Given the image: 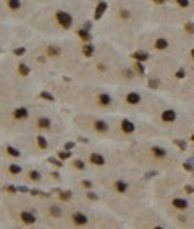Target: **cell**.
I'll list each match as a JSON object with an SVG mask.
<instances>
[{
    "label": "cell",
    "mask_w": 194,
    "mask_h": 229,
    "mask_svg": "<svg viewBox=\"0 0 194 229\" xmlns=\"http://www.w3.org/2000/svg\"><path fill=\"white\" fill-rule=\"evenodd\" d=\"M57 20H58V23H60V24H62L65 29L71 28V24H73L71 15H68L66 11H58V13H57Z\"/></svg>",
    "instance_id": "6da1fadb"
},
{
    "label": "cell",
    "mask_w": 194,
    "mask_h": 229,
    "mask_svg": "<svg viewBox=\"0 0 194 229\" xmlns=\"http://www.w3.org/2000/svg\"><path fill=\"white\" fill-rule=\"evenodd\" d=\"M173 207L178 210H186L189 207V202L184 200V198H173Z\"/></svg>",
    "instance_id": "7a4b0ae2"
},
{
    "label": "cell",
    "mask_w": 194,
    "mask_h": 229,
    "mask_svg": "<svg viewBox=\"0 0 194 229\" xmlns=\"http://www.w3.org/2000/svg\"><path fill=\"white\" fill-rule=\"evenodd\" d=\"M162 119H163V121H167V123H172V121L176 119V113H175L173 110H165L162 113Z\"/></svg>",
    "instance_id": "3957f363"
},
{
    "label": "cell",
    "mask_w": 194,
    "mask_h": 229,
    "mask_svg": "<svg viewBox=\"0 0 194 229\" xmlns=\"http://www.w3.org/2000/svg\"><path fill=\"white\" fill-rule=\"evenodd\" d=\"M107 10V3L105 2H101V3H97V8H96V13H94V18L99 20V18L104 15V11Z\"/></svg>",
    "instance_id": "277c9868"
},
{
    "label": "cell",
    "mask_w": 194,
    "mask_h": 229,
    "mask_svg": "<svg viewBox=\"0 0 194 229\" xmlns=\"http://www.w3.org/2000/svg\"><path fill=\"white\" fill-rule=\"evenodd\" d=\"M21 219H23L26 224H32V223L36 221V216L32 215V213H29V212H23L21 213Z\"/></svg>",
    "instance_id": "5b68a950"
},
{
    "label": "cell",
    "mask_w": 194,
    "mask_h": 229,
    "mask_svg": "<svg viewBox=\"0 0 194 229\" xmlns=\"http://www.w3.org/2000/svg\"><path fill=\"white\" fill-rule=\"evenodd\" d=\"M126 100H128V103L136 105L141 102V97H139V94H136V92H129V94L126 95Z\"/></svg>",
    "instance_id": "8992f818"
},
{
    "label": "cell",
    "mask_w": 194,
    "mask_h": 229,
    "mask_svg": "<svg viewBox=\"0 0 194 229\" xmlns=\"http://www.w3.org/2000/svg\"><path fill=\"white\" fill-rule=\"evenodd\" d=\"M150 152H152V155L157 156V158H163V156L167 155V152H165V149H163V147H152V149H150Z\"/></svg>",
    "instance_id": "52a82bcc"
},
{
    "label": "cell",
    "mask_w": 194,
    "mask_h": 229,
    "mask_svg": "<svg viewBox=\"0 0 194 229\" xmlns=\"http://www.w3.org/2000/svg\"><path fill=\"white\" fill-rule=\"evenodd\" d=\"M121 129L125 132H133L134 131V124H133L129 119H123V121H121Z\"/></svg>",
    "instance_id": "ba28073f"
},
{
    "label": "cell",
    "mask_w": 194,
    "mask_h": 229,
    "mask_svg": "<svg viewBox=\"0 0 194 229\" xmlns=\"http://www.w3.org/2000/svg\"><path fill=\"white\" fill-rule=\"evenodd\" d=\"M91 161H92L94 165H99V166H102V165L105 163L104 156L99 155V153H92V155H91Z\"/></svg>",
    "instance_id": "9c48e42d"
},
{
    "label": "cell",
    "mask_w": 194,
    "mask_h": 229,
    "mask_svg": "<svg viewBox=\"0 0 194 229\" xmlns=\"http://www.w3.org/2000/svg\"><path fill=\"white\" fill-rule=\"evenodd\" d=\"M73 219H75L76 224H86L87 223V218L83 215V213H75V215H73Z\"/></svg>",
    "instance_id": "30bf717a"
},
{
    "label": "cell",
    "mask_w": 194,
    "mask_h": 229,
    "mask_svg": "<svg viewBox=\"0 0 194 229\" xmlns=\"http://www.w3.org/2000/svg\"><path fill=\"white\" fill-rule=\"evenodd\" d=\"M26 116H28V110H26V108H18V110H15V118L23 119V118H26Z\"/></svg>",
    "instance_id": "8fae6325"
},
{
    "label": "cell",
    "mask_w": 194,
    "mask_h": 229,
    "mask_svg": "<svg viewBox=\"0 0 194 229\" xmlns=\"http://www.w3.org/2000/svg\"><path fill=\"white\" fill-rule=\"evenodd\" d=\"M94 128H96L97 131H101V132H105L108 129V126H107V123H105V121H96V123H94Z\"/></svg>",
    "instance_id": "7c38bea8"
},
{
    "label": "cell",
    "mask_w": 194,
    "mask_h": 229,
    "mask_svg": "<svg viewBox=\"0 0 194 229\" xmlns=\"http://www.w3.org/2000/svg\"><path fill=\"white\" fill-rule=\"evenodd\" d=\"M133 58H136L138 61H146V60L149 58V55L146 52H134L133 53Z\"/></svg>",
    "instance_id": "4fadbf2b"
},
{
    "label": "cell",
    "mask_w": 194,
    "mask_h": 229,
    "mask_svg": "<svg viewBox=\"0 0 194 229\" xmlns=\"http://www.w3.org/2000/svg\"><path fill=\"white\" fill-rule=\"evenodd\" d=\"M99 102H101V105H110L112 98H110V95H107V94H101L99 95Z\"/></svg>",
    "instance_id": "5bb4252c"
},
{
    "label": "cell",
    "mask_w": 194,
    "mask_h": 229,
    "mask_svg": "<svg viewBox=\"0 0 194 229\" xmlns=\"http://www.w3.org/2000/svg\"><path fill=\"white\" fill-rule=\"evenodd\" d=\"M167 45H168V42H167L165 39H157V42H155V49L163 50V49H167Z\"/></svg>",
    "instance_id": "9a60e30c"
},
{
    "label": "cell",
    "mask_w": 194,
    "mask_h": 229,
    "mask_svg": "<svg viewBox=\"0 0 194 229\" xmlns=\"http://www.w3.org/2000/svg\"><path fill=\"white\" fill-rule=\"evenodd\" d=\"M83 53L86 57H91L94 53V45H91V44H87V45H84L83 47Z\"/></svg>",
    "instance_id": "2e32d148"
},
{
    "label": "cell",
    "mask_w": 194,
    "mask_h": 229,
    "mask_svg": "<svg viewBox=\"0 0 194 229\" xmlns=\"http://www.w3.org/2000/svg\"><path fill=\"white\" fill-rule=\"evenodd\" d=\"M78 36H79L83 40H91V34H89V31H86V29H79V31H78Z\"/></svg>",
    "instance_id": "e0dca14e"
},
{
    "label": "cell",
    "mask_w": 194,
    "mask_h": 229,
    "mask_svg": "<svg viewBox=\"0 0 194 229\" xmlns=\"http://www.w3.org/2000/svg\"><path fill=\"white\" fill-rule=\"evenodd\" d=\"M18 71H20V74H23V76H28V74L31 73V70H29V68H28L26 65H23V63H21V65L18 66Z\"/></svg>",
    "instance_id": "ac0fdd59"
},
{
    "label": "cell",
    "mask_w": 194,
    "mask_h": 229,
    "mask_svg": "<svg viewBox=\"0 0 194 229\" xmlns=\"http://www.w3.org/2000/svg\"><path fill=\"white\" fill-rule=\"evenodd\" d=\"M115 189H117L118 192H125L126 191V182H123V181H117V182H115Z\"/></svg>",
    "instance_id": "d6986e66"
},
{
    "label": "cell",
    "mask_w": 194,
    "mask_h": 229,
    "mask_svg": "<svg viewBox=\"0 0 194 229\" xmlns=\"http://www.w3.org/2000/svg\"><path fill=\"white\" fill-rule=\"evenodd\" d=\"M37 124H39V128H49V126H50V119H47V118H39Z\"/></svg>",
    "instance_id": "ffe728a7"
},
{
    "label": "cell",
    "mask_w": 194,
    "mask_h": 229,
    "mask_svg": "<svg viewBox=\"0 0 194 229\" xmlns=\"http://www.w3.org/2000/svg\"><path fill=\"white\" fill-rule=\"evenodd\" d=\"M37 145L41 147V149H47V140H45V137H42V135H37Z\"/></svg>",
    "instance_id": "44dd1931"
},
{
    "label": "cell",
    "mask_w": 194,
    "mask_h": 229,
    "mask_svg": "<svg viewBox=\"0 0 194 229\" xmlns=\"http://www.w3.org/2000/svg\"><path fill=\"white\" fill-rule=\"evenodd\" d=\"M47 52H49V55H52V57H57L60 53V49L58 47H53V45H50V47H49L47 49Z\"/></svg>",
    "instance_id": "7402d4cb"
},
{
    "label": "cell",
    "mask_w": 194,
    "mask_h": 229,
    "mask_svg": "<svg viewBox=\"0 0 194 229\" xmlns=\"http://www.w3.org/2000/svg\"><path fill=\"white\" fill-rule=\"evenodd\" d=\"M60 213H62V210H60L57 205H52V207H50V215L52 216H60Z\"/></svg>",
    "instance_id": "603a6c76"
},
{
    "label": "cell",
    "mask_w": 194,
    "mask_h": 229,
    "mask_svg": "<svg viewBox=\"0 0 194 229\" xmlns=\"http://www.w3.org/2000/svg\"><path fill=\"white\" fill-rule=\"evenodd\" d=\"M41 98H44V100H49V102H53L55 98H53V95L52 94H49V92H41Z\"/></svg>",
    "instance_id": "cb8c5ba5"
},
{
    "label": "cell",
    "mask_w": 194,
    "mask_h": 229,
    "mask_svg": "<svg viewBox=\"0 0 194 229\" xmlns=\"http://www.w3.org/2000/svg\"><path fill=\"white\" fill-rule=\"evenodd\" d=\"M7 153H10L11 156H20V150L13 149V147H7Z\"/></svg>",
    "instance_id": "d4e9b609"
},
{
    "label": "cell",
    "mask_w": 194,
    "mask_h": 229,
    "mask_svg": "<svg viewBox=\"0 0 194 229\" xmlns=\"http://www.w3.org/2000/svg\"><path fill=\"white\" fill-rule=\"evenodd\" d=\"M8 7L13 8V10H16V8H20V7H21V3L18 2V0H10V2H8Z\"/></svg>",
    "instance_id": "484cf974"
},
{
    "label": "cell",
    "mask_w": 194,
    "mask_h": 229,
    "mask_svg": "<svg viewBox=\"0 0 194 229\" xmlns=\"http://www.w3.org/2000/svg\"><path fill=\"white\" fill-rule=\"evenodd\" d=\"M10 173L20 174V173H21V166H18V165H11V166H10Z\"/></svg>",
    "instance_id": "4316f807"
},
{
    "label": "cell",
    "mask_w": 194,
    "mask_h": 229,
    "mask_svg": "<svg viewBox=\"0 0 194 229\" xmlns=\"http://www.w3.org/2000/svg\"><path fill=\"white\" fill-rule=\"evenodd\" d=\"M29 177L34 179V181H39V179H41V174H39L37 171H29Z\"/></svg>",
    "instance_id": "83f0119b"
},
{
    "label": "cell",
    "mask_w": 194,
    "mask_h": 229,
    "mask_svg": "<svg viewBox=\"0 0 194 229\" xmlns=\"http://www.w3.org/2000/svg\"><path fill=\"white\" fill-rule=\"evenodd\" d=\"M60 198H62L63 202L70 200V198H71V192H62V194H60Z\"/></svg>",
    "instance_id": "f1b7e54d"
},
{
    "label": "cell",
    "mask_w": 194,
    "mask_h": 229,
    "mask_svg": "<svg viewBox=\"0 0 194 229\" xmlns=\"http://www.w3.org/2000/svg\"><path fill=\"white\" fill-rule=\"evenodd\" d=\"M49 163H52V165H55V166H62V165H63V163H60V160L53 158V156H50V158H49Z\"/></svg>",
    "instance_id": "f546056e"
},
{
    "label": "cell",
    "mask_w": 194,
    "mask_h": 229,
    "mask_svg": "<svg viewBox=\"0 0 194 229\" xmlns=\"http://www.w3.org/2000/svg\"><path fill=\"white\" fill-rule=\"evenodd\" d=\"M24 52H26V49H23V47H20V49H15V50H13V53H15V55H18V57H21Z\"/></svg>",
    "instance_id": "4dcf8cb0"
},
{
    "label": "cell",
    "mask_w": 194,
    "mask_h": 229,
    "mask_svg": "<svg viewBox=\"0 0 194 229\" xmlns=\"http://www.w3.org/2000/svg\"><path fill=\"white\" fill-rule=\"evenodd\" d=\"M75 166H76L78 170H84V163L81 160H75Z\"/></svg>",
    "instance_id": "1f68e13d"
},
{
    "label": "cell",
    "mask_w": 194,
    "mask_h": 229,
    "mask_svg": "<svg viewBox=\"0 0 194 229\" xmlns=\"http://www.w3.org/2000/svg\"><path fill=\"white\" fill-rule=\"evenodd\" d=\"M70 155H71L70 152H58V156H60L62 160H66V158H70Z\"/></svg>",
    "instance_id": "d6a6232c"
},
{
    "label": "cell",
    "mask_w": 194,
    "mask_h": 229,
    "mask_svg": "<svg viewBox=\"0 0 194 229\" xmlns=\"http://www.w3.org/2000/svg\"><path fill=\"white\" fill-rule=\"evenodd\" d=\"M120 16H121V18H129V11L121 10V11H120Z\"/></svg>",
    "instance_id": "836d02e7"
},
{
    "label": "cell",
    "mask_w": 194,
    "mask_h": 229,
    "mask_svg": "<svg viewBox=\"0 0 194 229\" xmlns=\"http://www.w3.org/2000/svg\"><path fill=\"white\" fill-rule=\"evenodd\" d=\"M157 84H159V81H157V79H149V86L150 87H157Z\"/></svg>",
    "instance_id": "e575fe53"
},
{
    "label": "cell",
    "mask_w": 194,
    "mask_h": 229,
    "mask_svg": "<svg viewBox=\"0 0 194 229\" xmlns=\"http://www.w3.org/2000/svg\"><path fill=\"white\" fill-rule=\"evenodd\" d=\"M87 197H89L91 200H97V194H94V192H87Z\"/></svg>",
    "instance_id": "d590c367"
},
{
    "label": "cell",
    "mask_w": 194,
    "mask_h": 229,
    "mask_svg": "<svg viewBox=\"0 0 194 229\" xmlns=\"http://www.w3.org/2000/svg\"><path fill=\"white\" fill-rule=\"evenodd\" d=\"M73 147H75V142H66V144H65V149H66V150H71Z\"/></svg>",
    "instance_id": "8d00e7d4"
},
{
    "label": "cell",
    "mask_w": 194,
    "mask_h": 229,
    "mask_svg": "<svg viewBox=\"0 0 194 229\" xmlns=\"http://www.w3.org/2000/svg\"><path fill=\"white\" fill-rule=\"evenodd\" d=\"M136 68H138L139 74H144V68H142V65H141V63H138V65H136Z\"/></svg>",
    "instance_id": "74e56055"
},
{
    "label": "cell",
    "mask_w": 194,
    "mask_h": 229,
    "mask_svg": "<svg viewBox=\"0 0 194 229\" xmlns=\"http://www.w3.org/2000/svg\"><path fill=\"white\" fill-rule=\"evenodd\" d=\"M83 186H84V187H87V189H91V187H92V184H91L89 181H83Z\"/></svg>",
    "instance_id": "f35d334b"
},
{
    "label": "cell",
    "mask_w": 194,
    "mask_h": 229,
    "mask_svg": "<svg viewBox=\"0 0 194 229\" xmlns=\"http://www.w3.org/2000/svg\"><path fill=\"white\" fill-rule=\"evenodd\" d=\"M5 191H8V192H16V189H15L13 186H7V187H5Z\"/></svg>",
    "instance_id": "ab89813d"
},
{
    "label": "cell",
    "mask_w": 194,
    "mask_h": 229,
    "mask_svg": "<svg viewBox=\"0 0 194 229\" xmlns=\"http://www.w3.org/2000/svg\"><path fill=\"white\" fill-rule=\"evenodd\" d=\"M18 189H20V192H28V187H24V186H20Z\"/></svg>",
    "instance_id": "60d3db41"
},
{
    "label": "cell",
    "mask_w": 194,
    "mask_h": 229,
    "mask_svg": "<svg viewBox=\"0 0 194 229\" xmlns=\"http://www.w3.org/2000/svg\"><path fill=\"white\" fill-rule=\"evenodd\" d=\"M178 5H181V7H188L189 3H188V2H178Z\"/></svg>",
    "instance_id": "b9f144b4"
},
{
    "label": "cell",
    "mask_w": 194,
    "mask_h": 229,
    "mask_svg": "<svg viewBox=\"0 0 194 229\" xmlns=\"http://www.w3.org/2000/svg\"><path fill=\"white\" fill-rule=\"evenodd\" d=\"M154 229H163V228H162V226H155Z\"/></svg>",
    "instance_id": "7bdbcfd3"
},
{
    "label": "cell",
    "mask_w": 194,
    "mask_h": 229,
    "mask_svg": "<svg viewBox=\"0 0 194 229\" xmlns=\"http://www.w3.org/2000/svg\"><path fill=\"white\" fill-rule=\"evenodd\" d=\"M191 55H193V57H194V49H193V52H191Z\"/></svg>",
    "instance_id": "ee69618b"
}]
</instances>
